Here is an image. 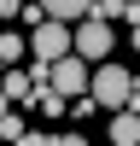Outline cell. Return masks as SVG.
Returning a JSON list of instances; mask_svg holds the SVG:
<instances>
[{"label": "cell", "mask_w": 140, "mask_h": 146, "mask_svg": "<svg viewBox=\"0 0 140 146\" xmlns=\"http://www.w3.org/2000/svg\"><path fill=\"white\" fill-rule=\"evenodd\" d=\"M29 53L41 58V64H58L64 53H76V29L58 23V18H47L41 29H29Z\"/></svg>", "instance_id": "cell-1"}, {"label": "cell", "mask_w": 140, "mask_h": 146, "mask_svg": "<svg viewBox=\"0 0 140 146\" xmlns=\"http://www.w3.org/2000/svg\"><path fill=\"white\" fill-rule=\"evenodd\" d=\"M128 82H134V76H128L123 64H111V58H105V64L93 70V82H88V94H93V100L105 105V111H123V105H128Z\"/></svg>", "instance_id": "cell-2"}, {"label": "cell", "mask_w": 140, "mask_h": 146, "mask_svg": "<svg viewBox=\"0 0 140 146\" xmlns=\"http://www.w3.org/2000/svg\"><path fill=\"white\" fill-rule=\"evenodd\" d=\"M111 23L105 18H82L76 23V58H88V64H105V58H111Z\"/></svg>", "instance_id": "cell-3"}, {"label": "cell", "mask_w": 140, "mask_h": 146, "mask_svg": "<svg viewBox=\"0 0 140 146\" xmlns=\"http://www.w3.org/2000/svg\"><path fill=\"white\" fill-rule=\"evenodd\" d=\"M88 58H76V53H64V58H58V64H53V82H47V88H53V94H88Z\"/></svg>", "instance_id": "cell-4"}, {"label": "cell", "mask_w": 140, "mask_h": 146, "mask_svg": "<svg viewBox=\"0 0 140 146\" xmlns=\"http://www.w3.org/2000/svg\"><path fill=\"white\" fill-rule=\"evenodd\" d=\"M0 88H6V100H23V105H35V94H41V88H35V76H29V70H18V64L0 70Z\"/></svg>", "instance_id": "cell-5"}, {"label": "cell", "mask_w": 140, "mask_h": 146, "mask_svg": "<svg viewBox=\"0 0 140 146\" xmlns=\"http://www.w3.org/2000/svg\"><path fill=\"white\" fill-rule=\"evenodd\" d=\"M41 12L58 18V23H82V18L93 12V0H41Z\"/></svg>", "instance_id": "cell-6"}, {"label": "cell", "mask_w": 140, "mask_h": 146, "mask_svg": "<svg viewBox=\"0 0 140 146\" xmlns=\"http://www.w3.org/2000/svg\"><path fill=\"white\" fill-rule=\"evenodd\" d=\"M111 146H140V111H117L111 117Z\"/></svg>", "instance_id": "cell-7"}, {"label": "cell", "mask_w": 140, "mask_h": 146, "mask_svg": "<svg viewBox=\"0 0 140 146\" xmlns=\"http://www.w3.org/2000/svg\"><path fill=\"white\" fill-rule=\"evenodd\" d=\"M23 53H29V41H23L18 29H0V70H12Z\"/></svg>", "instance_id": "cell-8"}, {"label": "cell", "mask_w": 140, "mask_h": 146, "mask_svg": "<svg viewBox=\"0 0 140 146\" xmlns=\"http://www.w3.org/2000/svg\"><path fill=\"white\" fill-rule=\"evenodd\" d=\"M35 111H41V117H64L70 100H64V94H53V88H41V94H35Z\"/></svg>", "instance_id": "cell-9"}, {"label": "cell", "mask_w": 140, "mask_h": 146, "mask_svg": "<svg viewBox=\"0 0 140 146\" xmlns=\"http://www.w3.org/2000/svg\"><path fill=\"white\" fill-rule=\"evenodd\" d=\"M23 135H29V123H23L18 111H6V117H0V140H12V146H18Z\"/></svg>", "instance_id": "cell-10"}, {"label": "cell", "mask_w": 140, "mask_h": 146, "mask_svg": "<svg viewBox=\"0 0 140 146\" xmlns=\"http://www.w3.org/2000/svg\"><path fill=\"white\" fill-rule=\"evenodd\" d=\"M123 6H128V0H93V12H88V18H105V23H117V18H123Z\"/></svg>", "instance_id": "cell-11"}, {"label": "cell", "mask_w": 140, "mask_h": 146, "mask_svg": "<svg viewBox=\"0 0 140 146\" xmlns=\"http://www.w3.org/2000/svg\"><path fill=\"white\" fill-rule=\"evenodd\" d=\"M23 6L29 0H0V23H23Z\"/></svg>", "instance_id": "cell-12"}, {"label": "cell", "mask_w": 140, "mask_h": 146, "mask_svg": "<svg viewBox=\"0 0 140 146\" xmlns=\"http://www.w3.org/2000/svg\"><path fill=\"white\" fill-rule=\"evenodd\" d=\"M123 111H140V70H134V82H128V105Z\"/></svg>", "instance_id": "cell-13"}, {"label": "cell", "mask_w": 140, "mask_h": 146, "mask_svg": "<svg viewBox=\"0 0 140 146\" xmlns=\"http://www.w3.org/2000/svg\"><path fill=\"white\" fill-rule=\"evenodd\" d=\"M18 146H53V135H35V129H29V135H23Z\"/></svg>", "instance_id": "cell-14"}, {"label": "cell", "mask_w": 140, "mask_h": 146, "mask_svg": "<svg viewBox=\"0 0 140 146\" xmlns=\"http://www.w3.org/2000/svg\"><path fill=\"white\" fill-rule=\"evenodd\" d=\"M123 23H140V0H128V6H123Z\"/></svg>", "instance_id": "cell-15"}, {"label": "cell", "mask_w": 140, "mask_h": 146, "mask_svg": "<svg viewBox=\"0 0 140 146\" xmlns=\"http://www.w3.org/2000/svg\"><path fill=\"white\" fill-rule=\"evenodd\" d=\"M53 146H88L82 135H53Z\"/></svg>", "instance_id": "cell-16"}, {"label": "cell", "mask_w": 140, "mask_h": 146, "mask_svg": "<svg viewBox=\"0 0 140 146\" xmlns=\"http://www.w3.org/2000/svg\"><path fill=\"white\" fill-rule=\"evenodd\" d=\"M128 41H134V53H140V23H128Z\"/></svg>", "instance_id": "cell-17"}, {"label": "cell", "mask_w": 140, "mask_h": 146, "mask_svg": "<svg viewBox=\"0 0 140 146\" xmlns=\"http://www.w3.org/2000/svg\"><path fill=\"white\" fill-rule=\"evenodd\" d=\"M0 29H6V23H0Z\"/></svg>", "instance_id": "cell-18"}]
</instances>
